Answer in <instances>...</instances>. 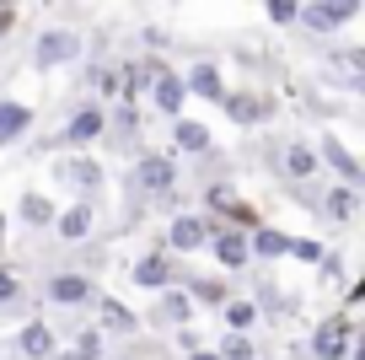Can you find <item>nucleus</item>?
Instances as JSON below:
<instances>
[{"label": "nucleus", "instance_id": "obj_24", "mask_svg": "<svg viewBox=\"0 0 365 360\" xmlns=\"http://www.w3.org/2000/svg\"><path fill=\"white\" fill-rule=\"evenodd\" d=\"M172 146L188 151V156H205L210 151V129L199 124V119H178V124H172Z\"/></svg>", "mask_w": 365, "mask_h": 360}, {"label": "nucleus", "instance_id": "obj_37", "mask_svg": "<svg viewBox=\"0 0 365 360\" xmlns=\"http://www.w3.org/2000/svg\"><path fill=\"white\" fill-rule=\"evenodd\" d=\"M54 360H76V355H70V349H54Z\"/></svg>", "mask_w": 365, "mask_h": 360}, {"label": "nucleus", "instance_id": "obj_12", "mask_svg": "<svg viewBox=\"0 0 365 360\" xmlns=\"http://www.w3.org/2000/svg\"><path fill=\"white\" fill-rule=\"evenodd\" d=\"M91 301H97V317H103V339L108 334H118V339H129V334H140V312L129 301H118V296H91Z\"/></svg>", "mask_w": 365, "mask_h": 360}, {"label": "nucleus", "instance_id": "obj_13", "mask_svg": "<svg viewBox=\"0 0 365 360\" xmlns=\"http://www.w3.org/2000/svg\"><path fill=\"white\" fill-rule=\"evenodd\" d=\"M11 349H16L22 360H54L59 339H54V328H48L43 317H33V323H22V334L11 339Z\"/></svg>", "mask_w": 365, "mask_h": 360}, {"label": "nucleus", "instance_id": "obj_31", "mask_svg": "<svg viewBox=\"0 0 365 360\" xmlns=\"http://www.w3.org/2000/svg\"><path fill=\"white\" fill-rule=\"evenodd\" d=\"M16 301H22V274L0 264V306H16Z\"/></svg>", "mask_w": 365, "mask_h": 360}, {"label": "nucleus", "instance_id": "obj_32", "mask_svg": "<svg viewBox=\"0 0 365 360\" xmlns=\"http://www.w3.org/2000/svg\"><path fill=\"white\" fill-rule=\"evenodd\" d=\"M269 22H274V27L301 22V6H296V0H269Z\"/></svg>", "mask_w": 365, "mask_h": 360}, {"label": "nucleus", "instance_id": "obj_16", "mask_svg": "<svg viewBox=\"0 0 365 360\" xmlns=\"http://www.w3.org/2000/svg\"><path fill=\"white\" fill-rule=\"evenodd\" d=\"M220 108H226V119H231V124H242V129H252V124L269 119V97H258V91H226Z\"/></svg>", "mask_w": 365, "mask_h": 360}, {"label": "nucleus", "instance_id": "obj_38", "mask_svg": "<svg viewBox=\"0 0 365 360\" xmlns=\"http://www.w3.org/2000/svg\"><path fill=\"white\" fill-rule=\"evenodd\" d=\"M0 242H6V215H0Z\"/></svg>", "mask_w": 365, "mask_h": 360}, {"label": "nucleus", "instance_id": "obj_14", "mask_svg": "<svg viewBox=\"0 0 365 360\" xmlns=\"http://www.w3.org/2000/svg\"><path fill=\"white\" fill-rule=\"evenodd\" d=\"M182 102H188V97H182V76H178V70H161V76L150 81V108H156L161 119L178 124V119H182Z\"/></svg>", "mask_w": 365, "mask_h": 360}, {"label": "nucleus", "instance_id": "obj_34", "mask_svg": "<svg viewBox=\"0 0 365 360\" xmlns=\"http://www.w3.org/2000/svg\"><path fill=\"white\" fill-rule=\"evenodd\" d=\"M16 22H22V11H16V6H0V38L11 33V27H16Z\"/></svg>", "mask_w": 365, "mask_h": 360}, {"label": "nucleus", "instance_id": "obj_17", "mask_svg": "<svg viewBox=\"0 0 365 360\" xmlns=\"http://www.w3.org/2000/svg\"><path fill=\"white\" fill-rule=\"evenodd\" d=\"M182 97L220 102V97H226V76H220V65H194V70H182Z\"/></svg>", "mask_w": 365, "mask_h": 360}, {"label": "nucleus", "instance_id": "obj_35", "mask_svg": "<svg viewBox=\"0 0 365 360\" xmlns=\"http://www.w3.org/2000/svg\"><path fill=\"white\" fill-rule=\"evenodd\" d=\"M178 349H188V355H194V349H205V344H199L194 328H178Z\"/></svg>", "mask_w": 365, "mask_h": 360}, {"label": "nucleus", "instance_id": "obj_36", "mask_svg": "<svg viewBox=\"0 0 365 360\" xmlns=\"http://www.w3.org/2000/svg\"><path fill=\"white\" fill-rule=\"evenodd\" d=\"M188 360H220V355H215V349H194Z\"/></svg>", "mask_w": 365, "mask_h": 360}, {"label": "nucleus", "instance_id": "obj_15", "mask_svg": "<svg viewBox=\"0 0 365 360\" xmlns=\"http://www.w3.org/2000/svg\"><path fill=\"white\" fill-rule=\"evenodd\" d=\"M91 226H97V204L91 199H76L70 210H54V231L65 236V242H86Z\"/></svg>", "mask_w": 365, "mask_h": 360}, {"label": "nucleus", "instance_id": "obj_20", "mask_svg": "<svg viewBox=\"0 0 365 360\" xmlns=\"http://www.w3.org/2000/svg\"><path fill=\"white\" fill-rule=\"evenodd\" d=\"M205 204H210L215 215H226V221H231V231H247V226H252V210L237 199V189H231V183H215V189L205 194Z\"/></svg>", "mask_w": 365, "mask_h": 360}, {"label": "nucleus", "instance_id": "obj_3", "mask_svg": "<svg viewBox=\"0 0 365 360\" xmlns=\"http://www.w3.org/2000/svg\"><path fill=\"white\" fill-rule=\"evenodd\" d=\"M108 135V108H97V102H86V108H76L65 119V129H59V146L65 151H81L91 146V140H103Z\"/></svg>", "mask_w": 365, "mask_h": 360}, {"label": "nucleus", "instance_id": "obj_27", "mask_svg": "<svg viewBox=\"0 0 365 360\" xmlns=\"http://www.w3.org/2000/svg\"><path fill=\"white\" fill-rule=\"evenodd\" d=\"M16 215H22V226H54V199H48V194H38V189H27Z\"/></svg>", "mask_w": 365, "mask_h": 360}, {"label": "nucleus", "instance_id": "obj_26", "mask_svg": "<svg viewBox=\"0 0 365 360\" xmlns=\"http://www.w3.org/2000/svg\"><path fill=\"white\" fill-rule=\"evenodd\" d=\"M220 317H226V334H247V328L258 323V301H247V296H231V301L220 306Z\"/></svg>", "mask_w": 365, "mask_h": 360}, {"label": "nucleus", "instance_id": "obj_28", "mask_svg": "<svg viewBox=\"0 0 365 360\" xmlns=\"http://www.w3.org/2000/svg\"><path fill=\"white\" fill-rule=\"evenodd\" d=\"M285 259H301V264H312V269H328V242H322V236H290Z\"/></svg>", "mask_w": 365, "mask_h": 360}, {"label": "nucleus", "instance_id": "obj_23", "mask_svg": "<svg viewBox=\"0 0 365 360\" xmlns=\"http://www.w3.org/2000/svg\"><path fill=\"white\" fill-rule=\"evenodd\" d=\"M279 167H285V178L307 183V178H317V151H312V146H301V140H290V146H285V156H279Z\"/></svg>", "mask_w": 365, "mask_h": 360}, {"label": "nucleus", "instance_id": "obj_29", "mask_svg": "<svg viewBox=\"0 0 365 360\" xmlns=\"http://www.w3.org/2000/svg\"><path fill=\"white\" fill-rule=\"evenodd\" d=\"M103 349H108L103 328H76V339H70V355L76 360H103Z\"/></svg>", "mask_w": 365, "mask_h": 360}, {"label": "nucleus", "instance_id": "obj_9", "mask_svg": "<svg viewBox=\"0 0 365 360\" xmlns=\"http://www.w3.org/2000/svg\"><path fill=\"white\" fill-rule=\"evenodd\" d=\"M360 16V0H317V6H301V27L312 33H333V27L354 22Z\"/></svg>", "mask_w": 365, "mask_h": 360}, {"label": "nucleus", "instance_id": "obj_6", "mask_svg": "<svg viewBox=\"0 0 365 360\" xmlns=\"http://www.w3.org/2000/svg\"><path fill=\"white\" fill-rule=\"evenodd\" d=\"M317 167H333V172L344 178V189H360V183H365L360 156H354V151L344 146L339 135H322V146H317Z\"/></svg>", "mask_w": 365, "mask_h": 360}, {"label": "nucleus", "instance_id": "obj_2", "mask_svg": "<svg viewBox=\"0 0 365 360\" xmlns=\"http://www.w3.org/2000/svg\"><path fill=\"white\" fill-rule=\"evenodd\" d=\"M135 189L150 194V199H172V194H178V161L161 156V151H145V156L135 161Z\"/></svg>", "mask_w": 365, "mask_h": 360}, {"label": "nucleus", "instance_id": "obj_1", "mask_svg": "<svg viewBox=\"0 0 365 360\" xmlns=\"http://www.w3.org/2000/svg\"><path fill=\"white\" fill-rule=\"evenodd\" d=\"M76 59H81V33L76 27H43V33H38V49H33L38 76H54V70L76 65Z\"/></svg>", "mask_w": 365, "mask_h": 360}, {"label": "nucleus", "instance_id": "obj_18", "mask_svg": "<svg viewBox=\"0 0 365 360\" xmlns=\"http://www.w3.org/2000/svg\"><path fill=\"white\" fill-rule=\"evenodd\" d=\"M43 296L54 306H86L91 296H97V285H91L86 274H54V280L43 285Z\"/></svg>", "mask_w": 365, "mask_h": 360}, {"label": "nucleus", "instance_id": "obj_4", "mask_svg": "<svg viewBox=\"0 0 365 360\" xmlns=\"http://www.w3.org/2000/svg\"><path fill=\"white\" fill-rule=\"evenodd\" d=\"M199 248H210V221L194 210H178L167 226V248L161 253H199Z\"/></svg>", "mask_w": 365, "mask_h": 360}, {"label": "nucleus", "instance_id": "obj_8", "mask_svg": "<svg viewBox=\"0 0 365 360\" xmlns=\"http://www.w3.org/2000/svg\"><path fill=\"white\" fill-rule=\"evenodd\" d=\"M150 323L156 328H194V301H188V291L172 285V291L150 296Z\"/></svg>", "mask_w": 365, "mask_h": 360}, {"label": "nucleus", "instance_id": "obj_5", "mask_svg": "<svg viewBox=\"0 0 365 360\" xmlns=\"http://www.w3.org/2000/svg\"><path fill=\"white\" fill-rule=\"evenodd\" d=\"M54 178L65 189H76L81 199H91V194L103 189V161L97 156H65V161H54Z\"/></svg>", "mask_w": 365, "mask_h": 360}, {"label": "nucleus", "instance_id": "obj_30", "mask_svg": "<svg viewBox=\"0 0 365 360\" xmlns=\"http://www.w3.org/2000/svg\"><path fill=\"white\" fill-rule=\"evenodd\" d=\"M215 355H220V360H252L258 349H252V339H247V334H226Z\"/></svg>", "mask_w": 365, "mask_h": 360}, {"label": "nucleus", "instance_id": "obj_25", "mask_svg": "<svg viewBox=\"0 0 365 360\" xmlns=\"http://www.w3.org/2000/svg\"><path fill=\"white\" fill-rule=\"evenodd\" d=\"M322 210H328V221H354V210H360V189L333 183V189L322 194Z\"/></svg>", "mask_w": 365, "mask_h": 360}, {"label": "nucleus", "instance_id": "obj_19", "mask_svg": "<svg viewBox=\"0 0 365 360\" xmlns=\"http://www.w3.org/2000/svg\"><path fill=\"white\" fill-rule=\"evenodd\" d=\"M27 129H33V102H22V97H0V146H16Z\"/></svg>", "mask_w": 365, "mask_h": 360}, {"label": "nucleus", "instance_id": "obj_33", "mask_svg": "<svg viewBox=\"0 0 365 360\" xmlns=\"http://www.w3.org/2000/svg\"><path fill=\"white\" fill-rule=\"evenodd\" d=\"M91 81H97V91H103L108 102H113V97H124V70H97Z\"/></svg>", "mask_w": 365, "mask_h": 360}, {"label": "nucleus", "instance_id": "obj_22", "mask_svg": "<svg viewBox=\"0 0 365 360\" xmlns=\"http://www.w3.org/2000/svg\"><path fill=\"white\" fill-rule=\"evenodd\" d=\"M182 291H188V301H194V306H226L231 301V285L220 280V274H199V280H188Z\"/></svg>", "mask_w": 365, "mask_h": 360}, {"label": "nucleus", "instance_id": "obj_7", "mask_svg": "<svg viewBox=\"0 0 365 360\" xmlns=\"http://www.w3.org/2000/svg\"><path fill=\"white\" fill-rule=\"evenodd\" d=\"M354 349V323L349 317H328V323L312 334V355L317 360H349Z\"/></svg>", "mask_w": 365, "mask_h": 360}, {"label": "nucleus", "instance_id": "obj_21", "mask_svg": "<svg viewBox=\"0 0 365 360\" xmlns=\"http://www.w3.org/2000/svg\"><path fill=\"white\" fill-rule=\"evenodd\" d=\"M247 253L252 259H285L290 253V231H279V226H252L247 231Z\"/></svg>", "mask_w": 365, "mask_h": 360}, {"label": "nucleus", "instance_id": "obj_11", "mask_svg": "<svg viewBox=\"0 0 365 360\" xmlns=\"http://www.w3.org/2000/svg\"><path fill=\"white\" fill-rule=\"evenodd\" d=\"M210 253H215L220 269H247V264H252L247 231H231V226H210Z\"/></svg>", "mask_w": 365, "mask_h": 360}, {"label": "nucleus", "instance_id": "obj_10", "mask_svg": "<svg viewBox=\"0 0 365 360\" xmlns=\"http://www.w3.org/2000/svg\"><path fill=\"white\" fill-rule=\"evenodd\" d=\"M129 280L140 285V291H150V296H161V291H172L178 285V274H172V253H145V259H135V269H129Z\"/></svg>", "mask_w": 365, "mask_h": 360}]
</instances>
